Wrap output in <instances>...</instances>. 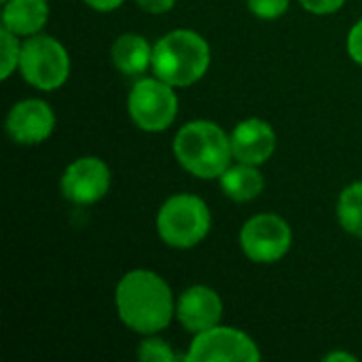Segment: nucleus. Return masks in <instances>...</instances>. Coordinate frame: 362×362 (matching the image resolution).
<instances>
[{
    "label": "nucleus",
    "instance_id": "21",
    "mask_svg": "<svg viewBox=\"0 0 362 362\" xmlns=\"http://www.w3.org/2000/svg\"><path fill=\"white\" fill-rule=\"evenodd\" d=\"M346 47H348V55H350L358 66H362V19H358V21L350 28Z\"/></svg>",
    "mask_w": 362,
    "mask_h": 362
},
{
    "label": "nucleus",
    "instance_id": "12",
    "mask_svg": "<svg viewBox=\"0 0 362 362\" xmlns=\"http://www.w3.org/2000/svg\"><path fill=\"white\" fill-rule=\"evenodd\" d=\"M229 136H231V151L235 161L261 168L276 153V142H278L276 132L267 121L259 117L240 121Z\"/></svg>",
    "mask_w": 362,
    "mask_h": 362
},
{
    "label": "nucleus",
    "instance_id": "6",
    "mask_svg": "<svg viewBox=\"0 0 362 362\" xmlns=\"http://www.w3.org/2000/svg\"><path fill=\"white\" fill-rule=\"evenodd\" d=\"M19 74L28 85L40 91H55L70 76V55L53 36H28L21 42Z\"/></svg>",
    "mask_w": 362,
    "mask_h": 362
},
{
    "label": "nucleus",
    "instance_id": "25",
    "mask_svg": "<svg viewBox=\"0 0 362 362\" xmlns=\"http://www.w3.org/2000/svg\"><path fill=\"white\" fill-rule=\"evenodd\" d=\"M2 2H6V0H2Z\"/></svg>",
    "mask_w": 362,
    "mask_h": 362
},
{
    "label": "nucleus",
    "instance_id": "4",
    "mask_svg": "<svg viewBox=\"0 0 362 362\" xmlns=\"http://www.w3.org/2000/svg\"><path fill=\"white\" fill-rule=\"evenodd\" d=\"M212 227L208 204L193 193H178L163 202L157 212V233L170 248L189 250L202 244Z\"/></svg>",
    "mask_w": 362,
    "mask_h": 362
},
{
    "label": "nucleus",
    "instance_id": "7",
    "mask_svg": "<svg viewBox=\"0 0 362 362\" xmlns=\"http://www.w3.org/2000/svg\"><path fill=\"white\" fill-rule=\"evenodd\" d=\"M240 246L252 263L272 265L288 255L293 246V229L278 214H255L240 229Z\"/></svg>",
    "mask_w": 362,
    "mask_h": 362
},
{
    "label": "nucleus",
    "instance_id": "14",
    "mask_svg": "<svg viewBox=\"0 0 362 362\" xmlns=\"http://www.w3.org/2000/svg\"><path fill=\"white\" fill-rule=\"evenodd\" d=\"M112 64L125 76H142L153 66V47L142 34H121L110 47Z\"/></svg>",
    "mask_w": 362,
    "mask_h": 362
},
{
    "label": "nucleus",
    "instance_id": "16",
    "mask_svg": "<svg viewBox=\"0 0 362 362\" xmlns=\"http://www.w3.org/2000/svg\"><path fill=\"white\" fill-rule=\"evenodd\" d=\"M337 221L341 229L354 238H362V180L348 185L337 202Z\"/></svg>",
    "mask_w": 362,
    "mask_h": 362
},
{
    "label": "nucleus",
    "instance_id": "18",
    "mask_svg": "<svg viewBox=\"0 0 362 362\" xmlns=\"http://www.w3.org/2000/svg\"><path fill=\"white\" fill-rule=\"evenodd\" d=\"M138 358L144 362H174L176 354L168 341L155 335H146V339L138 348Z\"/></svg>",
    "mask_w": 362,
    "mask_h": 362
},
{
    "label": "nucleus",
    "instance_id": "20",
    "mask_svg": "<svg viewBox=\"0 0 362 362\" xmlns=\"http://www.w3.org/2000/svg\"><path fill=\"white\" fill-rule=\"evenodd\" d=\"M299 2L312 15H333L346 4V0H299Z\"/></svg>",
    "mask_w": 362,
    "mask_h": 362
},
{
    "label": "nucleus",
    "instance_id": "24",
    "mask_svg": "<svg viewBox=\"0 0 362 362\" xmlns=\"http://www.w3.org/2000/svg\"><path fill=\"white\" fill-rule=\"evenodd\" d=\"M327 362H337V361H346V362H358V358L354 354H348V352H331L325 356Z\"/></svg>",
    "mask_w": 362,
    "mask_h": 362
},
{
    "label": "nucleus",
    "instance_id": "3",
    "mask_svg": "<svg viewBox=\"0 0 362 362\" xmlns=\"http://www.w3.org/2000/svg\"><path fill=\"white\" fill-rule=\"evenodd\" d=\"M208 40L193 30H172L153 45V74L172 87H191L210 68Z\"/></svg>",
    "mask_w": 362,
    "mask_h": 362
},
{
    "label": "nucleus",
    "instance_id": "19",
    "mask_svg": "<svg viewBox=\"0 0 362 362\" xmlns=\"http://www.w3.org/2000/svg\"><path fill=\"white\" fill-rule=\"evenodd\" d=\"M246 4L248 11L259 19H278L288 11L291 0H246Z\"/></svg>",
    "mask_w": 362,
    "mask_h": 362
},
{
    "label": "nucleus",
    "instance_id": "9",
    "mask_svg": "<svg viewBox=\"0 0 362 362\" xmlns=\"http://www.w3.org/2000/svg\"><path fill=\"white\" fill-rule=\"evenodd\" d=\"M112 174L106 161L93 155L74 159L62 174V197L76 206H91L106 197L110 191Z\"/></svg>",
    "mask_w": 362,
    "mask_h": 362
},
{
    "label": "nucleus",
    "instance_id": "1",
    "mask_svg": "<svg viewBox=\"0 0 362 362\" xmlns=\"http://www.w3.org/2000/svg\"><path fill=\"white\" fill-rule=\"evenodd\" d=\"M115 308L119 320L138 335H157L176 316L170 284L151 269H132L119 280Z\"/></svg>",
    "mask_w": 362,
    "mask_h": 362
},
{
    "label": "nucleus",
    "instance_id": "10",
    "mask_svg": "<svg viewBox=\"0 0 362 362\" xmlns=\"http://www.w3.org/2000/svg\"><path fill=\"white\" fill-rule=\"evenodd\" d=\"M4 129L13 142L21 146H36L53 134L55 112L49 102L40 98H25L11 106Z\"/></svg>",
    "mask_w": 362,
    "mask_h": 362
},
{
    "label": "nucleus",
    "instance_id": "23",
    "mask_svg": "<svg viewBox=\"0 0 362 362\" xmlns=\"http://www.w3.org/2000/svg\"><path fill=\"white\" fill-rule=\"evenodd\" d=\"M83 2L98 13H110V11H117L125 0H83Z\"/></svg>",
    "mask_w": 362,
    "mask_h": 362
},
{
    "label": "nucleus",
    "instance_id": "15",
    "mask_svg": "<svg viewBox=\"0 0 362 362\" xmlns=\"http://www.w3.org/2000/svg\"><path fill=\"white\" fill-rule=\"evenodd\" d=\"M221 191L238 204H246L257 199L263 189H265V178L259 170V165L242 163L238 161L235 165L231 163L218 178Z\"/></svg>",
    "mask_w": 362,
    "mask_h": 362
},
{
    "label": "nucleus",
    "instance_id": "8",
    "mask_svg": "<svg viewBox=\"0 0 362 362\" xmlns=\"http://www.w3.org/2000/svg\"><path fill=\"white\" fill-rule=\"evenodd\" d=\"M185 361L191 362H259L261 350L257 341L233 327L216 325L208 331L193 335Z\"/></svg>",
    "mask_w": 362,
    "mask_h": 362
},
{
    "label": "nucleus",
    "instance_id": "22",
    "mask_svg": "<svg viewBox=\"0 0 362 362\" xmlns=\"http://www.w3.org/2000/svg\"><path fill=\"white\" fill-rule=\"evenodd\" d=\"M136 4L153 15H163L168 11H172L176 6V0H136Z\"/></svg>",
    "mask_w": 362,
    "mask_h": 362
},
{
    "label": "nucleus",
    "instance_id": "17",
    "mask_svg": "<svg viewBox=\"0 0 362 362\" xmlns=\"http://www.w3.org/2000/svg\"><path fill=\"white\" fill-rule=\"evenodd\" d=\"M21 36L13 34L11 30H0V78L6 81L15 70H19L21 57Z\"/></svg>",
    "mask_w": 362,
    "mask_h": 362
},
{
    "label": "nucleus",
    "instance_id": "13",
    "mask_svg": "<svg viewBox=\"0 0 362 362\" xmlns=\"http://www.w3.org/2000/svg\"><path fill=\"white\" fill-rule=\"evenodd\" d=\"M2 4V28L17 36L28 38L40 34L49 21L47 0H6Z\"/></svg>",
    "mask_w": 362,
    "mask_h": 362
},
{
    "label": "nucleus",
    "instance_id": "11",
    "mask_svg": "<svg viewBox=\"0 0 362 362\" xmlns=\"http://www.w3.org/2000/svg\"><path fill=\"white\" fill-rule=\"evenodd\" d=\"M223 310L225 308L221 295L204 284H195L182 291V295L176 301V318L182 325V329L191 335H197L221 325Z\"/></svg>",
    "mask_w": 362,
    "mask_h": 362
},
{
    "label": "nucleus",
    "instance_id": "5",
    "mask_svg": "<svg viewBox=\"0 0 362 362\" xmlns=\"http://www.w3.org/2000/svg\"><path fill=\"white\" fill-rule=\"evenodd\" d=\"M170 83L159 76H140L127 95L132 123L148 134L165 132L178 117V95Z\"/></svg>",
    "mask_w": 362,
    "mask_h": 362
},
{
    "label": "nucleus",
    "instance_id": "2",
    "mask_svg": "<svg viewBox=\"0 0 362 362\" xmlns=\"http://www.w3.org/2000/svg\"><path fill=\"white\" fill-rule=\"evenodd\" d=\"M174 157L195 178L212 180L231 165V136L208 119H195L182 125L174 136Z\"/></svg>",
    "mask_w": 362,
    "mask_h": 362
}]
</instances>
